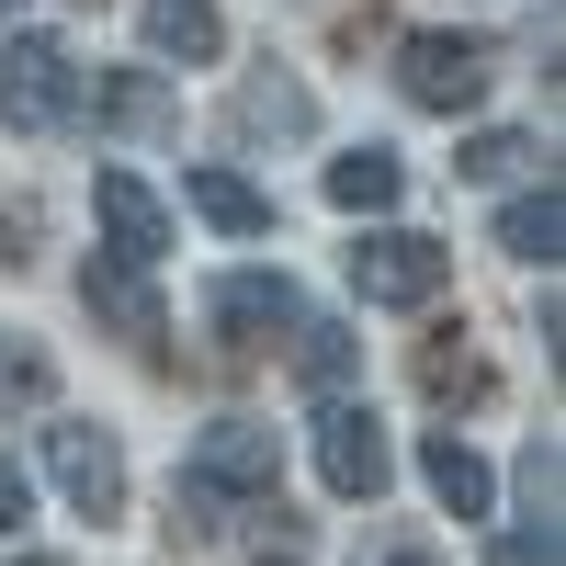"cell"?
Here are the masks:
<instances>
[{
    "label": "cell",
    "mask_w": 566,
    "mask_h": 566,
    "mask_svg": "<svg viewBox=\"0 0 566 566\" xmlns=\"http://www.w3.org/2000/svg\"><path fill=\"white\" fill-rule=\"evenodd\" d=\"M272 476H283L272 419H205V431H193V453H181V476H170V510L216 522V510H250V499H272Z\"/></svg>",
    "instance_id": "obj_1"
},
{
    "label": "cell",
    "mask_w": 566,
    "mask_h": 566,
    "mask_svg": "<svg viewBox=\"0 0 566 566\" xmlns=\"http://www.w3.org/2000/svg\"><path fill=\"white\" fill-rule=\"evenodd\" d=\"M80 114V57L57 34H0V125L12 136H57Z\"/></svg>",
    "instance_id": "obj_2"
},
{
    "label": "cell",
    "mask_w": 566,
    "mask_h": 566,
    "mask_svg": "<svg viewBox=\"0 0 566 566\" xmlns=\"http://www.w3.org/2000/svg\"><path fill=\"white\" fill-rule=\"evenodd\" d=\"M442 283H453L442 239H419V227H363V250H352V295L363 306H431Z\"/></svg>",
    "instance_id": "obj_3"
},
{
    "label": "cell",
    "mask_w": 566,
    "mask_h": 566,
    "mask_svg": "<svg viewBox=\"0 0 566 566\" xmlns=\"http://www.w3.org/2000/svg\"><path fill=\"white\" fill-rule=\"evenodd\" d=\"M45 476H57V499L80 522H114L125 510V442L103 419H57V431H45Z\"/></svg>",
    "instance_id": "obj_4"
},
{
    "label": "cell",
    "mask_w": 566,
    "mask_h": 566,
    "mask_svg": "<svg viewBox=\"0 0 566 566\" xmlns=\"http://www.w3.org/2000/svg\"><path fill=\"white\" fill-rule=\"evenodd\" d=\"M397 91H408L419 114H476L488 45H476V34H408V45H397Z\"/></svg>",
    "instance_id": "obj_5"
},
{
    "label": "cell",
    "mask_w": 566,
    "mask_h": 566,
    "mask_svg": "<svg viewBox=\"0 0 566 566\" xmlns=\"http://www.w3.org/2000/svg\"><path fill=\"white\" fill-rule=\"evenodd\" d=\"M317 476L340 488V499H386L397 442H386V419H374L363 397H328V419H317Z\"/></svg>",
    "instance_id": "obj_6"
},
{
    "label": "cell",
    "mask_w": 566,
    "mask_h": 566,
    "mask_svg": "<svg viewBox=\"0 0 566 566\" xmlns=\"http://www.w3.org/2000/svg\"><path fill=\"white\" fill-rule=\"evenodd\" d=\"M205 317L227 328L239 352H261L272 328L295 340V317H306V295H295V272H261V261H239V272H216V295H205Z\"/></svg>",
    "instance_id": "obj_7"
},
{
    "label": "cell",
    "mask_w": 566,
    "mask_h": 566,
    "mask_svg": "<svg viewBox=\"0 0 566 566\" xmlns=\"http://www.w3.org/2000/svg\"><path fill=\"white\" fill-rule=\"evenodd\" d=\"M91 216H103V261H136V272H148V261L170 250V205H159L136 170H103V181H91Z\"/></svg>",
    "instance_id": "obj_8"
},
{
    "label": "cell",
    "mask_w": 566,
    "mask_h": 566,
    "mask_svg": "<svg viewBox=\"0 0 566 566\" xmlns=\"http://www.w3.org/2000/svg\"><path fill=\"white\" fill-rule=\"evenodd\" d=\"M136 34H148V57H170V69H216L227 57L216 0H136Z\"/></svg>",
    "instance_id": "obj_9"
},
{
    "label": "cell",
    "mask_w": 566,
    "mask_h": 566,
    "mask_svg": "<svg viewBox=\"0 0 566 566\" xmlns=\"http://www.w3.org/2000/svg\"><path fill=\"white\" fill-rule=\"evenodd\" d=\"M91 125H103V136H170L181 103H170L159 69H103V80H91Z\"/></svg>",
    "instance_id": "obj_10"
},
{
    "label": "cell",
    "mask_w": 566,
    "mask_h": 566,
    "mask_svg": "<svg viewBox=\"0 0 566 566\" xmlns=\"http://www.w3.org/2000/svg\"><path fill=\"white\" fill-rule=\"evenodd\" d=\"M419 476H431V499L453 510V522H488V510H499V476H488V453L464 442V431H431V442H419Z\"/></svg>",
    "instance_id": "obj_11"
},
{
    "label": "cell",
    "mask_w": 566,
    "mask_h": 566,
    "mask_svg": "<svg viewBox=\"0 0 566 566\" xmlns=\"http://www.w3.org/2000/svg\"><path fill=\"white\" fill-rule=\"evenodd\" d=\"M80 306L103 317V328H125L136 352H159V295H148V272H136V261H91V272H80Z\"/></svg>",
    "instance_id": "obj_12"
},
{
    "label": "cell",
    "mask_w": 566,
    "mask_h": 566,
    "mask_svg": "<svg viewBox=\"0 0 566 566\" xmlns=\"http://www.w3.org/2000/svg\"><path fill=\"white\" fill-rule=\"evenodd\" d=\"M181 193H193V216L205 227H227V239H272V193L250 170H227V159H205L193 181H181Z\"/></svg>",
    "instance_id": "obj_13"
},
{
    "label": "cell",
    "mask_w": 566,
    "mask_h": 566,
    "mask_svg": "<svg viewBox=\"0 0 566 566\" xmlns=\"http://www.w3.org/2000/svg\"><path fill=\"white\" fill-rule=\"evenodd\" d=\"M239 136H283V148H295V136H317V91L306 80H239Z\"/></svg>",
    "instance_id": "obj_14"
},
{
    "label": "cell",
    "mask_w": 566,
    "mask_h": 566,
    "mask_svg": "<svg viewBox=\"0 0 566 566\" xmlns=\"http://www.w3.org/2000/svg\"><path fill=\"white\" fill-rule=\"evenodd\" d=\"M408 193V159L397 148H352V159H328V205L340 216H386Z\"/></svg>",
    "instance_id": "obj_15"
},
{
    "label": "cell",
    "mask_w": 566,
    "mask_h": 566,
    "mask_svg": "<svg viewBox=\"0 0 566 566\" xmlns=\"http://www.w3.org/2000/svg\"><path fill=\"white\" fill-rule=\"evenodd\" d=\"M352 363H363V340H352L340 317H295V386H306V397H340Z\"/></svg>",
    "instance_id": "obj_16"
},
{
    "label": "cell",
    "mask_w": 566,
    "mask_h": 566,
    "mask_svg": "<svg viewBox=\"0 0 566 566\" xmlns=\"http://www.w3.org/2000/svg\"><path fill=\"white\" fill-rule=\"evenodd\" d=\"M499 250H510V261H555V250H566V205H555V181L499 205Z\"/></svg>",
    "instance_id": "obj_17"
},
{
    "label": "cell",
    "mask_w": 566,
    "mask_h": 566,
    "mask_svg": "<svg viewBox=\"0 0 566 566\" xmlns=\"http://www.w3.org/2000/svg\"><path fill=\"white\" fill-rule=\"evenodd\" d=\"M533 159H544V148H533L522 125H488V136H464L453 170H464V181H510V170H533Z\"/></svg>",
    "instance_id": "obj_18"
},
{
    "label": "cell",
    "mask_w": 566,
    "mask_h": 566,
    "mask_svg": "<svg viewBox=\"0 0 566 566\" xmlns=\"http://www.w3.org/2000/svg\"><path fill=\"white\" fill-rule=\"evenodd\" d=\"M45 386H57V374H45V352H34V340H0V397H23V408H34Z\"/></svg>",
    "instance_id": "obj_19"
},
{
    "label": "cell",
    "mask_w": 566,
    "mask_h": 566,
    "mask_svg": "<svg viewBox=\"0 0 566 566\" xmlns=\"http://www.w3.org/2000/svg\"><path fill=\"white\" fill-rule=\"evenodd\" d=\"M499 566H555V522H544V533H533V522L499 533Z\"/></svg>",
    "instance_id": "obj_20"
},
{
    "label": "cell",
    "mask_w": 566,
    "mask_h": 566,
    "mask_svg": "<svg viewBox=\"0 0 566 566\" xmlns=\"http://www.w3.org/2000/svg\"><path fill=\"white\" fill-rule=\"evenodd\" d=\"M23 510H34V476H23V464H12V453H0V533H12V522H23Z\"/></svg>",
    "instance_id": "obj_21"
},
{
    "label": "cell",
    "mask_w": 566,
    "mask_h": 566,
    "mask_svg": "<svg viewBox=\"0 0 566 566\" xmlns=\"http://www.w3.org/2000/svg\"><path fill=\"white\" fill-rule=\"evenodd\" d=\"M476 386H488L476 363H453V352H431V397H476Z\"/></svg>",
    "instance_id": "obj_22"
},
{
    "label": "cell",
    "mask_w": 566,
    "mask_h": 566,
    "mask_svg": "<svg viewBox=\"0 0 566 566\" xmlns=\"http://www.w3.org/2000/svg\"><path fill=\"white\" fill-rule=\"evenodd\" d=\"M386 566H442V555L431 544H386Z\"/></svg>",
    "instance_id": "obj_23"
},
{
    "label": "cell",
    "mask_w": 566,
    "mask_h": 566,
    "mask_svg": "<svg viewBox=\"0 0 566 566\" xmlns=\"http://www.w3.org/2000/svg\"><path fill=\"white\" fill-rule=\"evenodd\" d=\"M12 566H57V555H12Z\"/></svg>",
    "instance_id": "obj_24"
},
{
    "label": "cell",
    "mask_w": 566,
    "mask_h": 566,
    "mask_svg": "<svg viewBox=\"0 0 566 566\" xmlns=\"http://www.w3.org/2000/svg\"><path fill=\"white\" fill-rule=\"evenodd\" d=\"M0 12H12V0H0Z\"/></svg>",
    "instance_id": "obj_25"
}]
</instances>
